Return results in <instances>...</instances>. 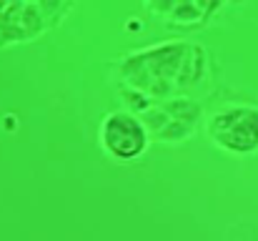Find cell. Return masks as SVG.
<instances>
[{"mask_svg":"<svg viewBox=\"0 0 258 241\" xmlns=\"http://www.w3.org/2000/svg\"><path fill=\"white\" fill-rule=\"evenodd\" d=\"M100 141L110 156L120 161H131L146 151L148 136L138 118L128 113H110L100 126Z\"/></svg>","mask_w":258,"mask_h":241,"instance_id":"obj_1","label":"cell"}]
</instances>
